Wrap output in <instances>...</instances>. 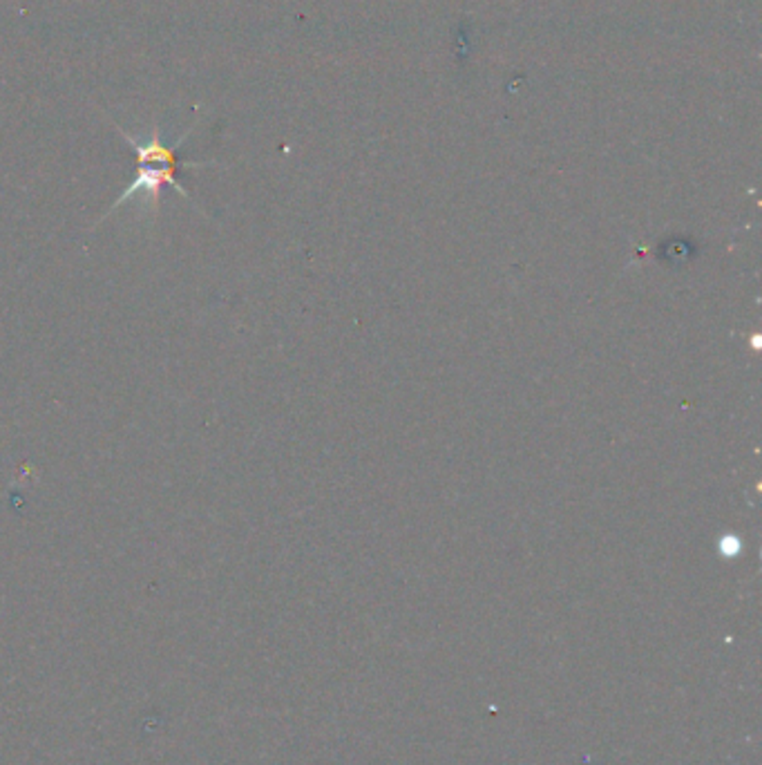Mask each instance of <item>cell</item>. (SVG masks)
Returning a JSON list of instances; mask_svg holds the SVG:
<instances>
[{
    "instance_id": "obj_1",
    "label": "cell",
    "mask_w": 762,
    "mask_h": 765,
    "mask_svg": "<svg viewBox=\"0 0 762 765\" xmlns=\"http://www.w3.org/2000/svg\"><path fill=\"white\" fill-rule=\"evenodd\" d=\"M112 126H114L116 132L123 137V141H126V144L130 146L132 150H135L137 175H135V179H132V182L128 184L126 188H123L122 195L116 197L114 204L110 206V210H107V213L103 215L98 222L106 220L107 215L114 213L116 209H122V206L126 204L128 200H132V197L139 195V193L145 197V200H148L153 215H157L159 206H161V191H163V186H166V184L168 186L175 188V191H177L182 197L191 200L188 191L182 186V182L177 179L179 166H182V169H201V166H208V162H179L177 150L182 148L184 141H186L188 137L192 135V128L191 130L184 132V135L179 137L175 144L168 146L166 141H163L161 130H159L157 123L150 128L148 137H135L132 132L123 130V128L119 126L116 122H112Z\"/></svg>"
}]
</instances>
